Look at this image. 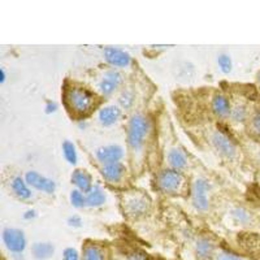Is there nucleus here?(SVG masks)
Returning <instances> with one entry per match:
<instances>
[{"label": "nucleus", "mask_w": 260, "mask_h": 260, "mask_svg": "<svg viewBox=\"0 0 260 260\" xmlns=\"http://www.w3.org/2000/svg\"><path fill=\"white\" fill-rule=\"evenodd\" d=\"M65 99L69 108L78 115H86L94 108L96 96L94 92L82 87H72L65 94Z\"/></svg>", "instance_id": "f257e3e1"}, {"label": "nucleus", "mask_w": 260, "mask_h": 260, "mask_svg": "<svg viewBox=\"0 0 260 260\" xmlns=\"http://www.w3.org/2000/svg\"><path fill=\"white\" fill-rule=\"evenodd\" d=\"M122 83V74L116 69H111V71L106 72L103 78L99 82V90L104 96H111L116 90L118 89V86Z\"/></svg>", "instance_id": "1a4fd4ad"}, {"label": "nucleus", "mask_w": 260, "mask_h": 260, "mask_svg": "<svg viewBox=\"0 0 260 260\" xmlns=\"http://www.w3.org/2000/svg\"><path fill=\"white\" fill-rule=\"evenodd\" d=\"M62 155H64L65 160H67L69 164H72V166H76V164H77V148H76L73 142H71V141H64V142H62Z\"/></svg>", "instance_id": "412c9836"}, {"label": "nucleus", "mask_w": 260, "mask_h": 260, "mask_svg": "<svg viewBox=\"0 0 260 260\" xmlns=\"http://www.w3.org/2000/svg\"><path fill=\"white\" fill-rule=\"evenodd\" d=\"M232 217L236 222L242 225H248L252 221V215L242 207H237L232 211Z\"/></svg>", "instance_id": "5701e85b"}, {"label": "nucleus", "mask_w": 260, "mask_h": 260, "mask_svg": "<svg viewBox=\"0 0 260 260\" xmlns=\"http://www.w3.org/2000/svg\"><path fill=\"white\" fill-rule=\"evenodd\" d=\"M31 254L38 260H47L55 254V247L50 242H36L31 247Z\"/></svg>", "instance_id": "a211bd4d"}, {"label": "nucleus", "mask_w": 260, "mask_h": 260, "mask_svg": "<svg viewBox=\"0 0 260 260\" xmlns=\"http://www.w3.org/2000/svg\"><path fill=\"white\" fill-rule=\"evenodd\" d=\"M104 59L115 68H125L132 62V57L127 52L116 47H106L103 51Z\"/></svg>", "instance_id": "9d476101"}, {"label": "nucleus", "mask_w": 260, "mask_h": 260, "mask_svg": "<svg viewBox=\"0 0 260 260\" xmlns=\"http://www.w3.org/2000/svg\"><path fill=\"white\" fill-rule=\"evenodd\" d=\"M250 130L254 136L260 137V111H256L252 115L251 121H250Z\"/></svg>", "instance_id": "cd10ccee"}, {"label": "nucleus", "mask_w": 260, "mask_h": 260, "mask_svg": "<svg viewBox=\"0 0 260 260\" xmlns=\"http://www.w3.org/2000/svg\"><path fill=\"white\" fill-rule=\"evenodd\" d=\"M257 81L260 82V72H259V74H257Z\"/></svg>", "instance_id": "c9c22d12"}, {"label": "nucleus", "mask_w": 260, "mask_h": 260, "mask_svg": "<svg viewBox=\"0 0 260 260\" xmlns=\"http://www.w3.org/2000/svg\"><path fill=\"white\" fill-rule=\"evenodd\" d=\"M25 181H26L30 187L38 190V191L46 192V194H52L56 190V183H55V181L46 177V176H42L37 171L26 172Z\"/></svg>", "instance_id": "0eeeda50"}, {"label": "nucleus", "mask_w": 260, "mask_h": 260, "mask_svg": "<svg viewBox=\"0 0 260 260\" xmlns=\"http://www.w3.org/2000/svg\"><path fill=\"white\" fill-rule=\"evenodd\" d=\"M150 121L146 116L137 113L132 116L127 125V143L133 150L142 148L148 133H150Z\"/></svg>", "instance_id": "f03ea898"}, {"label": "nucleus", "mask_w": 260, "mask_h": 260, "mask_svg": "<svg viewBox=\"0 0 260 260\" xmlns=\"http://www.w3.org/2000/svg\"><path fill=\"white\" fill-rule=\"evenodd\" d=\"M126 260H146V256L141 252H134V254L129 255Z\"/></svg>", "instance_id": "473e14b6"}, {"label": "nucleus", "mask_w": 260, "mask_h": 260, "mask_svg": "<svg viewBox=\"0 0 260 260\" xmlns=\"http://www.w3.org/2000/svg\"><path fill=\"white\" fill-rule=\"evenodd\" d=\"M121 111L117 106H106L98 113V120L103 126H112L120 120Z\"/></svg>", "instance_id": "ddd939ff"}, {"label": "nucleus", "mask_w": 260, "mask_h": 260, "mask_svg": "<svg viewBox=\"0 0 260 260\" xmlns=\"http://www.w3.org/2000/svg\"><path fill=\"white\" fill-rule=\"evenodd\" d=\"M82 260H106V255L99 246L87 245L83 248Z\"/></svg>", "instance_id": "aec40b11"}, {"label": "nucleus", "mask_w": 260, "mask_h": 260, "mask_svg": "<svg viewBox=\"0 0 260 260\" xmlns=\"http://www.w3.org/2000/svg\"><path fill=\"white\" fill-rule=\"evenodd\" d=\"M148 210V202L145 198H134L127 203V211L132 215H142Z\"/></svg>", "instance_id": "4be33fe9"}, {"label": "nucleus", "mask_w": 260, "mask_h": 260, "mask_svg": "<svg viewBox=\"0 0 260 260\" xmlns=\"http://www.w3.org/2000/svg\"><path fill=\"white\" fill-rule=\"evenodd\" d=\"M82 224H83L82 219H81L80 216H77V215L71 216V217L68 219V225L72 228H81L82 226Z\"/></svg>", "instance_id": "7c9ffc66"}, {"label": "nucleus", "mask_w": 260, "mask_h": 260, "mask_svg": "<svg viewBox=\"0 0 260 260\" xmlns=\"http://www.w3.org/2000/svg\"><path fill=\"white\" fill-rule=\"evenodd\" d=\"M69 199H71V203L74 208H83L87 207V201H86L85 192H82L81 190L74 189L73 191L69 195Z\"/></svg>", "instance_id": "b1692460"}, {"label": "nucleus", "mask_w": 260, "mask_h": 260, "mask_svg": "<svg viewBox=\"0 0 260 260\" xmlns=\"http://www.w3.org/2000/svg\"><path fill=\"white\" fill-rule=\"evenodd\" d=\"M95 156L102 166H106V164L120 161L121 157L124 156V150H122L121 146L117 145L103 146V147H99L95 151Z\"/></svg>", "instance_id": "6e6552de"}, {"label": "nucleus", "mask_w": 260, "mask_h": 260, "mask_svg": "<svg viewBox=\"0 0 260 260\" xmlns=\"http://www.w3.org/2000/svg\"><path fill=\"white\" fill-rule=\"evenodd\" d=\"M231 117L234 121H243L247 117V108L243 104H237L232 108Z\"/></svg>", "instance_id": "393cba45"}, {"label": "nucleus", "mask_w": 260, "mask_h": 260, "mask_svg": "<svg viewBox=\"0 0 260 260\" xmlns=\"http://www.w3.org/2000/svg\"><path fill=\"white\" fill-rule=\"evenodd\" d=\"M183 177L180 171L166 169L157 176V186L164 192H177L181 189Z\"/></svg>", "instance_id": "39448f33"}, {"label": "nucleus", "mask_w": 260, "mask_h": 260, "mask_svg": "<svg viewBox=\"0 0 260 260\" xmlns=\"http://www.w3.org/2000/svg\"><path fill=\"white\" fill-rule=\"evenodd\" d=\"M195 254L199 260H208L215 254V245L208 238H199L195 243Z\"/></svg>", "instance_id": "4468645a"}, {"label": "nucleus", "mask_w": 260, "mask_h": 260, "mask_svg": "<svg viewBox=\"0 0 260 260\" xmlns=\"http://www.w3.org/2000/svg\"><path fill=\"white\" fill-rule=\"evenodd\" d=\"M62 260H81V256L76 248L68 247L62 252Z\"/></svg>", "instance_id": "c756f323"}, {"label": "nucleus", "mask_w": 260, "mask_h": 260, "mask_svg": "<svg viewBox=\"0 0 260 260\" xmlns=\"http://www.w3.org/2000/svg\"><path fill=\"white\" fill-rule=\"evenodd\" d=\"M106 192L104 190L102 189L99 185H94L91 187L87 194H86V201H87V207H91V208H96V207H101L106 203Z\"/></svg>", "instance_id": "f3484780"}, {"label": "nucleus", "mask_w": 260, "mask_h": 260, "mask_svg": "<svg viewBox=\"0 0 260 260\" xmlns=\"http://www.w3.org/2000/svg\"><path fill=\"white\" fill-rule=\"evenodd\" d=\"M0 76H2V78H0V82L4 83V81H6V71H4L3 68L0 69Z\"/></svg>", "instance_id": "f704fd0d"}, {"label": "nucleus", "mask_w": 260, "mask_h": 260, "mask_svg": "<svg viewBox=\"0 0 260 260\" xmlns=\"http://www.w3.org/2000/svg\"><path fill=\"white\" fill-rule=\"evenodd\" d=\"M134 103V94L130 90H124L122 94L118 98V104L124 108V110H129L130 107Z\"/></svg>", "instance_id": "a878e982"}, {"label": "nucleus", "mask_w": 260, "mask_h": 260, "mask_svg": "<svg viewBox=\"0 0 260 260\" xmlns=\"http://www.w3.org/2000/svg\"><path fill=\"white\" fill-rule=\"evenodd\" d=\"M37 216V212L34 210H29L24 213V219L25 220H32Z\"/></svg>", "instance_id": "72a5a7b5"}, {"label": "nucleus", "mask_w": 260, "mask_h": 260, "mask_svg": "<svg viewBox=\"0 0 260 260\" xmlns=\"http://www.w3.org/2000/svg\"><path fill=\"white\" fill-rule=\"evenodd\" d=\"M259 161H260V155H259Z\"/></svg>", "instance_id": "e433bc0d"}, {"label": "nucleus", "mask_w": 260, "mask_h": 260, "mask_svg": "<svg viewBox=\"0 0 260 260\" xmlns=\"http://www.w3.org/2000/svg\"><path fill=\"white\" fill-rule=\"evenodd\" d=\"M57 110V104L55 103V102H51L48 101L47 103H46V107H45V111L47 115H51V113H55Z\"/></svg>", "instance_id": "2f4dec72"}, {"label": "nucleus", "mask_w": 260, "mask_h": 260, "mask_svg": "<svg viewBox=\"0 0 260 260\" xmlns=\"http://www.w3.org/2000/svg\"><path fill=\"white\" fill-rule=\"evenodd\" d=\"M168 162L172 169L175 171H181L187 166V157L183 154V151L180 148H172L168 154Z\"/></svg>", "instance_id": "6ab92c4d"}, {"label": "nucleus", "mask_w": 260, "mask_h": 260, "mask_svg": "<svg viewBox=\"0 0 260 260\" xmlns=\"http://www.w3.org/2000/svg\"><path fill=\"white\" fill-rule=\"evenodd\" d=\"M215 260H247V259L240 256V255L233 254V252L224 251V250H222V251H219L215 255Z\"/></svg>", "instance_id": "c85d7f7f"}, {"label": "nucleus", "mask_w": 260, "mask_h": 260, "mask_svg": "<svg viewBox=\"0 0 260 260\" xmlns=\"http://www.w3.org/2000/svg\"><path fill=\"white\" fill-rule=\"evenodd\" d=\"M212 111L216 113V116H219V117H228V116H231L232 107L225 95L217 94L213 96Z\"/></svg>", "instance_id": "dca6fc26"}, {"label": "nucleus", "mask_w": 260, "mask_h": 260, "mask_svg": "<svg viewBox=\"0 0 260 260\" xmlns=\"http://www.w3.org/2000/svg\"><path fill=\"white\" fill-rule=\"evenodd\" d=\"M210 189L211 185L206 178H197L194 183H192V204H194V207L198 211L204 212L210 207V198H208Z\"/></svg>", "instance_id": "7ed1b4c3"}, {"label": "nucleus", "mask_w": 260, "mask_h": 260, "mask_svg": "<svg viewBox=\"0 0 260 260\" xmlns=\"http://www.w3.org/2000/svg\"><path fill=\"white\" fill-rule=\"evenodd\" d=\"M3 242L7 250L13 254H21L26 248V237L24 232L16 228H7L3 231Z\"/></svg>", "instance_id": "20e7f679"}, {"label": "nucleus", "mask_w": 260, "mask_h": 260, "mask_svg": "<svg viewBox=\"0 0 260 260\" xmlns=\"http://www.w3.org/2000/svg\"><path fill=\"white\" fill-rule=\"evenodd\" d=\"M11 189H12L13 194L17 197L21 201H27V199L31 198V190L30 186L27 185V182L25 181V178L22 177H15L11 182Z\"/></svg>", "instance_id": "2eb2a0df"}, {"label": "nucleus", "mask_w": 260, "mask_h": 260, "mask_svg": "<svg viewBox=\"0 0 260 260\" xmlns=\"http://www.w3.org/2000/svg\"><path fill=\"white\" fill-rule=\"evenodd\" d=\"M211 142H212L215 150L226 159H233L237 155L236 143L221 132H213L211 136Z\"/></svg>", "instance_id": "423d86ee"}, {"label": "nucleus", "mask_w": 260, "mask_h": 260, "mask_svg": "<svg viewBox=\"0 0 260 260\" xmlns=\"http://www.w3.org/2000/svg\"><path fill=\"white\" fill-rule=\"evenodd\" d=\"M217 62H219V67L220 69H221V72H224V73H229V72L232 71V68H233V62H232L231 56L226 55V53L219 55Z\"/></svg>", "instance_id": "bb28decb"}, {"label": "nucleus", "mask_w": 260, "mask_h": 260, "mask_svg": "<svg viewBox=\"0 0 260 260\" xmlns=\"http://www.w3.org/2000/svg\"><path fill=\"white\" fill-rule=\"evenodd\" d=\"M71 181L74 186L77 187L78 190H81L82 192H87L91 190L92 185V178L90 176V173L85 169H74L73 173L71 176Z\"/></svg>", "instance_id": "9b49d317"}, {"label": "nucleus", "mask_w": 260, "mask_h": 260, "mask_svg": "<svg viewBox=\"0 0 260 260\" xmlns=\"http://www.w3.org/2000/svg\"><path fill=\"white\" fill-rule=\"evenodd\" d=\"M125 173V167L121 161L112 162V164H106L101 168V175L103 176L104 180H107L108 182H118L121 181V178L124 177Z\"/></svg>", "instance_id": "f8f14e48"}]
</instances>
